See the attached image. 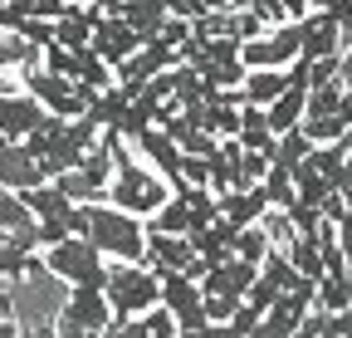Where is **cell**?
Returning a JSON list of instances; mask_svg holds the SVG:
<instances>
[{"instance_id":"obj_1","label":"cell","mask_w":352,"mask_h":338,"mask_svg":"<svg viewBox=\"0 0 352 338\" xmlns=\"http://www.w3.org/2000/svg\"><path fill=\"white\" fill-rule=\"evenodd\" d=\"M69 235H83L103 260H118V265H142V250H147V226L138 216H127V211L108 206V201L74 206L69 211Z\"/></svg>"},{"instance_id":"obj_2","label":"cell","mask_w":352,"mask_h":338,"mask_svg":"<svg viewBox=\"0 0 352 338\" xmlns=\"http://www.w3.org/2000/svg\"><path fill=\"white\" fill-rule=\"evenodd\" d=\"M171 196V187L152 172V167H142L138 157H132L127 147H122V138L113 142V182H108V206H118V211H127V216H138V221H147L152 211L162 206Z\"/></svg>"},{"instance_id":"obj_3","label":"cell","mask_w":352,"mask_h":338,"mask_svg":"<svg viewBox=\"0 0 352 338\" xmlns=\"http://www.w3.org/2000/svg\"><path fill=\"white\" fill-rule=\"evenodd\" d=\"M157 275L147 265H118L108 260V284H103V299L113 309V319H142L147 309H157Z\"/></svg>"},{"instance_id":"obj_4","label":"cell","mask_w":352,"mask_h":338,"mask_svg":"<svg viewBox=\"0 0 352 338\" xmlns=\"http://www.w3.org/2000/svg\"><path fill=\"white\" fill-rule=\"evenodd\" d=\"M44 270L59 275L69 289H103L108 284V260L83 235H64L59 245L44 250Z\"/></svg>"},{"instance_id":"obj_5","label":"cell","mask_w":352,"mask_h":338,"mask_svg":"<svg viewBox=\"0 0 352 338\" xmlns=\"http://www.w3.org/2000/svg\"><path fill=\"white\" fill-rule=\"evenodd\" d=\"M25 89H30V98H34L44 113H54V118H83L88 103H94V94H88V89H78L74 78L50 74V69H39V64H25Z\"/></svg>"},{"instance_id":"obj_6","label":"cell","mask_w":352,"mask_h":338,"mask_svg":"<svg viewBox=\"0 0 352 338\" xmlns=\"http://www.w3.org/2000/svg\"><path fill=\"white\" fill-rule=\"evenodd\" d=\"M162 294H157V304L176 319V333H201L206 328V309H201V284L186 279V275H162L157 279Z\"/></svg>"},{"instance_id":"obj_7","label":"cell","mask_w":352,"mask_h":338,"mask_svg":"<svg viewBox=\"0 0 352 338\" xmlns=\"http://www.w3.org/2000/svg\"><path fill=\"white\" fill-rule=\"evenodd\" d=\"M298 59V30L294 25H279L274 34H259L250 45H240V64L245 69H284Z\"/></svg>"},{"instance_id":"obj_8","label":"cell","mask_w":352,"mask_h":338,"mask_svg":"<svg viewBox=\"0 0 352 338\" xmlns=\"http://www.w3.org/2000/svg\"><path fill=\"white\" fill-rule=\"evenodd\" d=\"M254 275H259V265H245V260H235V255H230V260L210 265L196 284H201L206 299H230V304H245V294H250Z\"/></svg>"},{"instance_id":"obj_9","label":"cell","mask_w":352,"mask_h":338,"mask_svg":"<svg viewBox=\"0 0 352 338\" xmlns=\"http://www.w3.org/2000/svg\"><path fill=\"white\" fill-rule=\"evenodd\" d=\"M294 30H298V59H328L342 45V30L328 10H308L303 20H294Z\"/></svg>"},{"instance_id":"obj_10","label":"cell","mask_w":352,"mask_h":338,"mask_svg":"<svg viewBox=\"0 0 352 338\" xmlns=\"http://www.w3.org/2000/svg\"><path fill=\"white\" fill-rule=\"evenodd\" d=\"M88 50H94L108 69H118L122 59H132V54H138L142 50V39L138 34H132L118 15H98V25H94V39H88Z\"/></svg>"},{"instance_id":"obj_11","label":"cell","mask_w":352,"mask_h":338,"mask_svg":"<svg viewBox=\"0 0 352 338\" xmlns=\"http://www.w3.org/2000/svg\"><path fill=\"white\" fill-rule=\"evenodd\" d=\"M59 324L69 328H83V333H103L113 324V309L103 299V289H69V299L59 309Z\"/></svg>"},{"instance_id":"obj_12","label":"cell","mask_w":352,"mask_h":338,"mask_svg":"<svg viewBox=\"0 0 352 338\" xmlns=\"http://www.w3.org/2000/svg\"><path fill=\"white\" fill-rule=\"evenodd\" d=\"M50 177H44V167L20 147V142H6L0 138V191H34V187H44Z\"/></svg>"},{"instance_id":"obj_13","label":"cell","mask_w":352,"mask_h":338,"mask_svg":"<svg viewBox=\"0 0 352 338\" xmlns=\"http://www.w3.org/2000/svg\"><path fill=\"white\" fill-rule=\"evenodd\" d=\"M132 142L142 147V157L152 162V172H157V177H162L171 191H182V147H176V142H171L162 128H142Z\"/></svg>"},{"instance_id":"obj_14","label":"cell","mask_w":352,"mask_h":338,"mask_svg":"<svg viewBox=\"0 0 352 338\" xmlns=\"http://www.w3.org/2000/svg\"><path fill=\"white\" fill-rule=\"evenodd\" d=\"M113 15L138 34L142 45H152V39L162 34V25H166V6H162V0H118Z\"/></svg>"},{"instance_id":"obj_15","label":"cell","mask_w":352,"mask_h":338,"mask_svg":"<svg viewBox=\"0 0 352 338\" xmlns=\"http://www.w3.org/2000/svg\"><path fill=\"white\" fill-rule=\"evenodd\" d=\"M39 123H44V108L30 94L25 98H6V94H0V138H6V142H25Z\"/></svg>"},{"instance_id":"obj_16","label":"cell","mask_w":352,"mask_h":338,"mask_svg":"<svg viewBox=\"0 0 352 338\" xmlns=\"http://www.w3.org/2000/svg\"><path fill=\"white\" fill-rule=\"evenodd\" d=\"M98 15H103V10H88V6H64V15L54 20V45H59V50H69V54L88 50V39H94Z\"/></svg>"},{"instance_id":"obj_17","label":"cell","mask_w":352,"mask_h":338,"mask_svg":"<svg viewBox=\"0 0 352 338\" xmlns=\"http://www.w3.org/2000/svg\"><path fill=\"white\" fill-rule=\"evenodd\" d=\"M215 211H220V221H230L235 231H245V226H254L264 211H270V201H264L259 187H245V191H220Z\"/></svg>"},{"instance_id":"obj_18","label":"cell","mask_w":352,"mask_h":338,"mask_svg":"<svg viewBox=\"0 0 352 338\" xmlns=\"http://www.w3.org/2000/svg\"><path fill=\"white\" fill-rule=\"evenodd\" d=\"M284 89H289V78L279 69H245V78H240V108H270Z\"/></svg>"},{"instance_id":"obj_19","label":"cell","mask_w":352,"mask_h":338,"mask_svg":"<svg viewBox=\"0 0 352 338\" xmlns=\"http://www.w3.org/2000/svg\"><path fill=\"white\" fill-rule=\"evenodd\" d=\"M20 201H25V211L34 221H64L69 226V211L78 206V201H69L54 182H44V187H34V191H20Z\"/></svg>"},{"instance_id":"obj_20","label":"cell","mask_w":352,"mask_h":338,"mask_svg":"<svg viewBox=\"0 0 352 338\" xmlns=\"http://www.w3.org/2000/svg\"><path fill=\"white\" fill-rule=\"evenodd\" d=\"M303 113H308V94L294 89V83H289V89H284L270 108H264V118H270V133H274V138H279V133H294L298 123H303Z\"/></svg>"},{"instance_id":"obj_21","label":"cell","mask_w":352,"mask_h":338,"mask_svg":"<svg viewBox=\"0 0 352 338\" xmlns=\"http://www.w3.org/2000/svg\"><path fill=\"white\" fill-rule=\"evenodd\" d=\"M147 231H157V235H191V211H186V201L182 196H166L152 216H147Z\"/></svg>"},{"instance_id":"obj_22","label":"cell","mask_w":352,"mask_h":338,"mask_svg":"<svg viewBox=\"0 0 352 338\" xmlns=\"http://www.w3.org/2000/svg\"><path fill=\"white\" fill-rule=\"evenodd\" d=\"M314 309H323V314H347V309H352V284H347V275H342V270H333V275H323V279H318Z\"/></svg>"},{"instance_id":"obj_23","label":"cell","mask_w":352,"mask_h":338,"mask_svg":"<svg viewBox=\"0 0 352 338\" xmlns=\"http://www.w3.org/2000/svg\"><path fill=\"white\" fill-rule=\"evenodd\" d=\"M314 152V142L303 138V128H294V133H279L274 138V147H270V167H279V172H294V167Z\"/></svg>"},{"instance_id":"obj_24","label":"cell","mask_w":352,"mask_h":338,"mask_svg":"<svg viewBox=\"0 0 352 338\" xmlns=\"http://www.w3.org/2000/svg\"><path fill=\"white\" fill-rule=\"evenodd\" d=\"M289 265L303 275V279H323V255H318V240L314 235H289Z\"/></svg>"},{"instance_id":"obj_25","label":"cell","mask_w":352,"mask_h":338,"mask_svg":"<svg viewBox=\"0 0 352 338\" xmlns=\"http://www.w3.org/2000/svg\"><path fill=\"white\" fill-rule=\"evenodd\" d=\"M270 250H274V240L264 235L259 226H245V231L235 235V260H245V265H264Z\"/></svg>"},{"instance_id":"obj_26","label":"cell","mask_w":352,"mask_h":338,"mask_svg":"<svg viewBox=\"0 0 352 338\" xmlns=\"http://www.w3.org/2000/svg\"><path fill=\"white\" fill-rule=\"evenodd\" d=\"M259 191H264V201H270L274 211H289V206H294V182H289V172H279V167H270V172H264Z\"/></svg>"},{"instance_id":"obj_27","label":"cell","mask_w":352,"mask_h":338,"mask_svg":"<svg viewBox=\"0 0 352 338\" xmlns=\"http://www.w3.org/2000/svg\"><path fill=\"white\" fill-rule=\"evenodd\" d=\"M259 275H270V279H274V284H279L284 294H289V289H294V284L303 279V275H298V270L289 265V255H284V250H270V255H264V265H259Z\"/></svg>"},{"instance_id":"obj_28","label":"cell","mask_w":352,"mask_h":338,"mask_svg":"<svg viewBox=\"0 0 352 338\" xmlns=\"http://www.w3.org/2000/svg\"><path fill=\"white\" fill-rule=\"evenodd\" d=\"M338 103H342V83L333 78V83H323V89L308 94V113H303V118H333Z\"/></svg>"},{"instance_id":"obj_29","label":"cell","mask_w":352,"mask_h":338,"mask_svg":"<svg viewBox=\"0 0 352 338\" xmlns=\"http://www.w3.org/2000/svg\"><path fill=\"white\" fill-rule=\"evenodd\" d=\"M34 265H39L34 255H25V250H15V245L0 240V275H6V279H25Z\"/></svg>"},{"instance_id":"obj_30","label":"cell","mask_w":352,"mask_h":338,"mask_svg":"<svg viewBox=\"0 0 352 338\" xmlns=\"http://www.w3.org/2000/svg\"><path fill=\"white\" fill-rule=\"evenodd\" d=\"M138 324L147 328V338H176V319H171V314H166L162 304H157V309H147V314H142Z\"/></svg>"},{"instance_id":"obj_31","label":"cell","mask_w":352,"mask_h":338,"mask_svg":"<svg viewBox=\"0 0 352 338\" xmlns=\"http://www.w3.org/2000/svg\"><path fill=\"white\" fill-rule=\"evenodd\" d=\"M333 231H338V250H342V270H352V211H342Z\"/></svg>"},{"instance_id":"obj_32","label":"cell","mask_w":352,"mask_h":338,"mask_svg":"<svg viewBox=\"0 0 352 338\" xmlns=\"http://www.w3.org/2000/svg\"><path fill=\"white\" fill-rule=\"evenodd\" d=\"M98 338H147V328H142L138 319H113V324H108Z\"/></svg>"},{"instance_id":"obj_33","label":"cell","mask_w":352,"mask_h":338,"mask_svg":"<svg viewBox=\"0 0 352 338\" xmlns=\"http://www.w3.org/2000/svg\"><path fill=\"white\" fill-rule=\"evenodd\" d=\"M338 83H342V89H347V83H352V45L338 54Z\"/></svg>"},{"instance_id":"obj_34","label":"cell","mask_w":352,"mask_h":338,"mask_svg":"<svg viewBox=\"0 0 352 338\" xmlns=\"http://www.w3.org/2000/svg\"><path fill=\"white\" fill-rule=\"evenodd\" d=\"M15 59H30L25 45H6V39H0V64H15Z\"/></svg>"},{"instance_id":"obj_35","label":"cell","mask_w":352,"mask_h":338,"mask_svg":"<svg viewBox=\"0 0 352 338\" xmlns=\"http://www.w3.org/2000/svg\"><path fill=\"white\" fill-rule=\"evenodd\" d=\"M50 338H98V333H83V328H69V324H54Z\"/></svg>"},{"instance_id":"obj_36","label":"cell","mask_w":352,"mask_h":338,"mask_svg":"<svg viewBox=\"0 0 352 338\" xmlns=\"http://www.w3.org/2000/svg\"><path fill=\"white\" fill-rule=\"evenodd\" d=\"M328 15H333V20H338V25H342V20H352V0H338V6H333V10H328Z\"/></svg>"},{"instance_id":"obj_37","label":"cell","mask_w":352,"mask_h":338,"mask_svg":"<svg viewBox=\"0 0 352 338\" xmlns=\"http://www.w3.org/2000/svg\"><path fill=\"white\" fill-rule=\"evenodd\" d=\"M338 30H342V45H352V20H342Z\"/></svg>"},{"instance_id":"obj_38","label":"cell","mask_w":352,"mask_h":338,"mask_svg":"<svg viewBox=\"0 0 352 338\" xmlns=\"http://www.w3.org/2000/svg\"><path fill=\"white\" fill-rule=\"evenodd\" d=\"M308 6H314V10H333V6H338V0H308Z\"/></svg>"},{"instance_id":"obj_39","label":"cell","mask_w":352,"mask_h":338,"mask_svg":"<svg viewBox=\"0 0 352 338\" xmlns=\"http://www.w3.org/2000/svg\"><path fill=\"white\" fill-rule=\"evenodd\" d=\"M176 338H206V328H201V333H176Z\"/></svg>"},{"instance_id":"obj_40","label":"cell","mask_w":352,"mask_h":338,"mask_svg":"<svg viewBox=\"0 0 352 338\" xmlns=\"http://www.w3.org/2000/svg\"><path fill=\"white\" fill-rule=\"evenodd\" d=\"M347 338H352V333H347Z\"/></svg>"}]
</instances>
